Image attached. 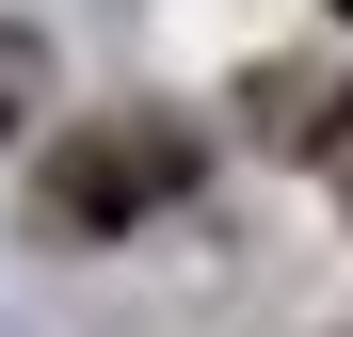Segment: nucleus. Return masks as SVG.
Returning a JSON list of instances; mask_svg holds the SVG:
<instances>
[{"instance_id":"1","label":"nucleus","mask_w":353,"mask_h":337,"mask_svg":"<svg viewBox=\"0 0 353 337\" xmlns=\"http://www.w3.org/2000/svg\"><path fill=\"white\" fill-rule=\"evenodd\" d=\"M193 177H209V145L176 129V112H112V129H81L48 161V241H129V225L176 209Z\"/></svg>"},{"instance_id":"2","label":"nucleus","mask_w":353,"mask_h":337,"mask_svg":"<svg viewBox=\"0 0 353 337\" xmlns=\"http://www.w3.org/2000/svg\"><path fill=\"white\" fill-rule=\"evenodd\" d=\"M32 81H48V65H32V32H0V129L32 112Z\"/></svg>"},{"instance_id":"3","label":"nucleus","mask_w":353,"mask_h":337,"mask_svg":"<svg viewBox=\"0 0 353 337\" xmlns=\"http://www.w3.org/2000/svg\"><path fill=\"white\" fill-rule=\"evenodd\" d=\"M321 193H337V209H353V96H337V112H321Z\"/></svg>"},{"instance_id":"4","label":"nucleus","mask_w":353,"mask_h":337,"mask_svg":"<svg viewBox=\"0 0 353 337\" xmlns=\"http://www.w3.org/2000/svg\"><path fill=\"white\" fill-rule=\"evenodd\" d=\"M337 17H353V0H337Z\"/></svg>"}]
</instances>
